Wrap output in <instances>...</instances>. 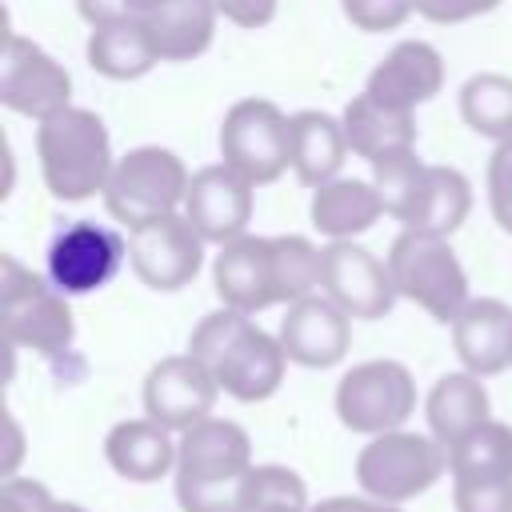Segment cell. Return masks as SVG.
I'll return each mask as SVG.
<instances>
[{
	"label": "cell",
	"mask_w": 512,
	"mask_h": 512,
	"mask_svg": "<svg viewBox=\"0 0 512 512\" xmlns=\"http://www.w3.org/2000/svg\"><path fill=\"white\" fill-rule=\"evenodd\" d=\"M188 352L216 376L220 392L240 404L268 400L284 384V368H288V352L280 336L264 332L248 312L236 308L208 312L192 328Z\"/></svg>",
	"instance_id": "6da1fadb"
},
{
	"label": "cell",
	"mask_w": 512,
	"mask_h": 512,
	"mask_svg": "<svg viewBox=\"0 0 512 512\" xmlns=\"http://www.w3.org/2000/svg\"><path fill=\"white\" fill-rule=\"evenodd\" d=\"M252 468V440L236 420L208 416L180 432L176 504L180 512H240V488Z\"/></svg>",
	"instance_id": "7a4b0ae2"
},
{
	"label": "cell",
	"mask_w": 512,
	"mask_h": 512,
	"mask_svg": "<svg viewBox=\"0 0 512 512\" xmlns=\"http://www.w3.org/2000/svg\"><path fill=\"white\" fill-rule=\"evenodd\" d=\"M36 156H40V172H44L48 192L64 204H76V200L104 192L112 164H116L104 120L92 108H76V104L40 120Z\"/></svg>",
	"instance_id": "3957f363"
},
{
	"label": "cell",
	"mask_w": 512,
	"mask_h": 512,
	"mask_svg": "<svg viewBox=\"0 0 512 512\" xmlns=\"http://www.w3.org/2000/svg\"><path fill=\"white\" fill-rule=\"evenodd\" d=\"M0 332L4 344L40 356H60L72 348L76 320L68 296L40 272L24 268L16 256H0Z\"/></svg>",
	"instance_id": "277c9868"
},
{
	"label": "cell",
	"mask_w": 512,
	"mask_h": 512,
	"mask_svg": "<svg viewBox=\"0 0 512 512\" xmlns=\"http://www.w3.org/2000/svg\"><path fill=\"white\" fill-rule=\"evenodd\" d=\"M188 180H192V172L184 168V160L172 148L144 144V148L124 152L112 164V176L100 196L116 224L136 228V224L180 212L184 196H188Z\"/></svg>",
	"instance_id": "5b68a950"
},
{
	"label": "cell",
	"mask_w": 512,
	"mask_h": 512,
	"mask_svg": "<svg viewBox=\"0 0 512 512\" xmlns=\"http://www.w3.org/2000/svg\"><path fill=\"white\" fill-rule=\"evenodd\" d=\"M388 268L396 280V292L412 304H420L432 320L452 324L468 296V272L460 264V256L452 252L448 236H432V232H412L404 228L392 248H388Z\"/></svg>",
	"instance_id": "8992f818"
},
{
	"label": "cell",
	"mask_w": 512,
	"mask_h": 512,
	"mask_svg": "<svg viewBox=\"0 0 512 512\" xmlns=\"http://www.w3.org/2000/svg\"><path fill=\"white\" fill-rule=\"evenodd\" d=\"M444 472H448V448L432 432L396 428L384 436H368V444L356 456L360 492L388 504L424 496Z\"/></svg>",
	"instance_id": "52a82bcc"
},
{
	"label": "cell",
	"mask_w": 512,
	"mask_h": 512,
	"mask_svg": "<svg viewBox=\"0 0 512 512\" xmlns=\"http://www.w3.org/2000/svg\"><path fill=\"white\" fill-rule=\"evenodd\" d=\"M220 160L256 188L280 180L292 168V116L264 96L236 100L220 120Z\"/></svg>",
	"instance_id": "ba28073f"
},
{
	"label": "cell",
	"mask_w": 512,
	"mask_h": 512,
	"mask_svg": "<svg viewBox=\"0 0 512 512\" xmlns=\"http://www.w3.org/2000/svg\"><path fill=\"white\" fill-rule=\"evenodd\" d=\"M416 412V380L400 360L352 364L336 384V416L348 432L384 436Z\"/></svg>",
	"instance_id": "9c48e42d"
},
{
	"label": "cell",
	"mask_w": 512,
	"mask_h": 512,
	"mask_svg": "<svg viewBox=\"0 0 512 512\" xmlns=\"http://www.w3.org/2000/svg\"><path fill=\"white\" fill-rule=\"evenodd\" d=\"M456 512H512V428L480 424L448 448Z\"/></svg>",
	"instance_id": "30bf717a"
},
{
	"label": "cell",
	"mask_w": 512,
	"mask_h": 512,
	"mask_svg": "<svg viewBox=\"0 0 512 512\" xmlns=\"http://www.w3.org/2000/svg\"><path fill=\"white\" fill-rule=\"evenodd\" d=\"M0 104L40 124L72 104V76L36 40L8 32L0 56Z\"/></svg>",
	"instance_id": "8fae6325"
},
{
	"label": "cell",
	"mask_w": 512,
	"mask_h": 512,
	"mask_svg": "<svg viewBox=\"0 0 512 512\" xmlns=\"http://www.w3.org/2000/svg\"><path fill=\"white\" fill-rule=\"evenodd\" d=\"M204 244L208 240L192 228V220L184 212H172L128 228V264L140 276V284L156 292H180L196 280L204 264Z\"/></svg>",
	"instance_id": "7c38bea8"
},
{
	"label": "cell",
	"mask_w": 512,
	"mask_h": 512,
	"mask_svg": "<svg viewBox=\"0 0 512 512\" xmlns=\"http://www.w3.org/2000/svg\"><path fill=\"white\" fill-rule=\"evenodd\" d=\"M128 256V240L96 220H76L48 244V280L64 296H88L104 288Z\"/></svg>",
	"instance_id": "4fadbf2b"
},
{
	"label": "cell",
	"mask_w": 512,
	"mask_h": 512,
	"mask_svg": "<svg viewBox=\"0 0 512 512\" xmlns=\"http://www.w3.org/2000/svg\"><path fill=\"white\" fill-rule=\"evenodd\" d=\"M324 296H332L352 320H384L396 304V280L388 260L356 240H328L324 248Z\"/></svg>",
	"instance_id": "5bb4252c"
},
{
	"label": "cell",
	"mask_w": 512,
	"mask_h": 512,
	"mask_svg": "<svg viewBox=\"0 0 512 512\" xmlns=\"http://www.w3.org/2000/svg\"><path fill=\"white\" fill-rule=\"evenodd\" d=\"M140 396H144V416L160 420L172 432H184L212 416L220 384L192 352H176L148 368Z\"/></svg>",
	"instance_id": "9a60e30c"
},
{
	"label": "cell",
	"mask_w": 512,
	"mask_h": 512,
	"mask_svg": "<svg viewBox=\"0 0 512 512\" xmlns=\"http://www.w3.org/2000/svg\"><path fill=\"white\" fill-rule=\"evenodd\" d=\"M252 180L240 176L232 164L216 160L192 172L188 180V196H184V216L192 220V228L208 240V244H232L236 236L248 232L252 220Z\"/></svg>",
	"instance_id": "2e32d148"
},
{
	"label": "cell",
	"mask_w": 512,
	"mask_h": 512,
	"mask_svg": "<svg viewBox=\"0 0 512 512\" xmlns=\"http://www.w3.org/2000/svg\"><path fill=\"white\" fill-rule=\"evenodd\" d=\"M280 344L292 364L300 368H332L348 356L352 344V316L332 296H304L288 304L280 320Z\"/></svg>",
	"instance_id": "e0dca14e"
},
{
	"label": "cell",
	"mask_w": 512,
	"mask_h": 512,
	"mask_svg": "<svg viewBox=\"0 0 512 512\" xmlns=\"http://www.w3.org/2000/svg\"><path fill=\"white\" fill-rule=\"evenodd\" d=\"M212 284L224 308H236L248 316L280 304L276 280H272V240L244 232L232 244H224L212 264Z\"/></svg>",
	"instance_id": "ac0fdd59"
},
{
	"label": "cell",
	"mask_w": 512,
	"mask_h": 512,
	"mask_svg": "<svg viewBox=\"0 0 512 512\" xmlns=\"http://www.w3.org/2000/svg\"><path fill=\"white\" fill-rule=\"evenodd\" d=\"M452 344L464 372L496 376L512 368V308L496 296H472L452 320Z\"/></svg>",
	"instance_id": "d6986e66"
},
{
	"label": "cell",
	"mask_w": 512,
	"mask_h": 512,
	"mask_svg": "<svg viewBox=\"0 0 512 512\" xmlns=\"http://www.w3.org/2000/svg\"><path fill=\"white\" fill-rule=\"evenodd\" d=\"M364 88L372 96H380L384 104H396V108L416 112L420 104H428L444 88V56L428 40H400L368 72V84Z\"/></svg>",
	"instance_id": "ffe728a7"
},
{
	"label": "cell",
	"mask_w": 512,
	"mask_h": 512,
	"mask_svg": "<svg viewBox=\"0 0 512 512\" xmlns=\"http://www.w3.org/2000/svg\"><path fill=\"white\" fill-rule=\"evenodd\" d=\"M176 452L180 440H172V428H164L152 416L120 420L104 436V460L112 464L116 476L132 484H156L160 476L176 472Z\"/></svg>",
	"instance_id": "44dd1931"
},
{
	"label": "cell",
	"mask_w": 512,
	"mask_h": 512,
	"mask_svg": "<svg viewBox=\"0 0 512 512\" xmlns=\"http://www.w3.org/2000/svg\"><path fill=\"white\" fill-rule=\"evenodd\" d=\"M340 124H344L348 152H356V156L368 160V164H372L376 156L416 148V112L396 108V104H384V100L372 96L368 88L344 104Z\"/></svg>",
	"instance_id": "7402d4cb"
},
{
	"label": "cell",
	"mask_w": 512,
	"mask_h": 512,
	"mask_svg": "<svg viewBox=\"0 0 512 512\" xmlns=\"http://www.w3.org/2000/svg\"><path fill=\"white\" fill-rule=\"evenodd\" d=\"M424 416H428V432L444 448L460 444L468 432H476L480 424L492 420V400H488L484 376H476V372L440 376L424 400Z\"/></svg>",
	"instance_id": "603a6c76"
},
{
	"label": "cell",
	"mask_w": 512,
	"mask_h": 512,
	"mask_svg": "<svg viewBox=\"0 0 512 512\" xmlns=\"http://www.w3.org/2000/svg\"><path fill=\"white\" fill-rule=\"evenodd\" d=\"M308 216H312V228L320 236H328V240H356L360 232H368L384 216V200H380L372 180L336 176V180L312 188Z\"/></svg>",
	"instance_id": "cb8c5ba5"
},
{
	"label": "cell",
	"mask_w": 512,
	"mask_h": 512,
	"mask_svg": "<svg viewBox=\"0 0 512 512\" xmlns=\"http://www.w3.org/2000/svg\"><path fill=\"white\" fill-rule=\"evenodd\" d=\"M140 16H144L164 64H184V60H196L200 52H208V44L216 36V20H220L212 0H160V4L144 8Z\"/></svg>",
	"instance_id": "d4e9b609"
},
{
	"label": "cell",
	"mask_w": 512,
	"mask_h": 512,
	"mask_svg": "<svg viewBox=\"0 0 512 512\" xmlns=\"http://www.w3.org/2000/svg\"><path fill=\"white\" fill-rule=\"evenodd\" d=\"M84 52H88V64L108 80H140L160 64L156 40H152L140 12L92 28Z\"/></svg>",
	"instance_id": "484cf974"
},
{
	"label": "cell",
	"mask_w": 512,
	"mask_h": 512,
	"mask_svg": "<svg viewBox=\"0 0 512 512\" xmlns=\"http://www.w3.org/2000/svg\"><path fill=\"white\" fill-rule=\"evenodd\" d=\"M344 156H348V140L336 116L316 108L292 112V172L300 184L320 188L336 180L344 168Z\"/></svg>",
	"instance_id": "4316f807"
},
{
	"label": "cell",
	"mask_w": 512,
	"mask_h": 512,
	"mask_svg": "<svg viewBox=\"0 0 512 512\" xmlns=\"http://www.w3.org/2000/svg\"><path fill=\"white\" fill-rule=\"evenodd\" d=\"M472 212V184L460 168L452 164H428L424 196L416 204V216L408 220L412 232H432V236H452Z\"/></svg>",
	"instance_id": "83f0119b"
},
{
	"label": "cell",
	"mask_w": 512,
	"mask_h": 512,
	"mask_svg": "<svg viewBox=\"0 0 512 512\" xmlns=\"http://www.w3.org/2000/svg\"><path fill=\"white\" fill-rule=\"evenodd\" d=\"M460 116L472 132L512 140V76L504 72H476L460 88Z\"/></svg>",
	"instance_id": "f1b7e54d"
},
{
	"label": "cell",
	"mask_w": 512,
	"mask_h": 512,
	"mask_svg": "<svg viewBox=\"0 0 512 512\" xmlns=\"http://www.w3.org/2000/svg\"><path fill=\"white\" fill-rule=\"evenodd\" d=\"M424 180H428V164L416 156V148L388 152V156L372 160V184L384 200V212L392 220H400L404 228L416 216V204L424 196Z\"/></svg>",
	"instance_id": "f546056e"
},
{
	"label": "cell",
	"mask_w": 512,
	"mask_h": 512,
	"mask_svg": "<svg viewBox=\"0 0 512 512\" xmlns=\"http://www.w3.org/2000/svg\"><path fill=\"white\" fill-rule=\"evenodd\" d=\"M272 240V280H276V300L296 304L312 296L324 280V248H316L304 236H268Z\"/></svg>",
	"instance_id": "4dcf8cb0"
},
{
	"label": "cell",
	"mask_w": 512,
	"mask_h": 512,
	"mask_svg": "<svg viewBox=\"0 0 512 512\" xmlns=\"http://www.w3.org/2000/svg\"><path fill=\"white\" fill-rule=\"evenodd\" d=\"M308 484L288 464H252L240 488V512H308Z\"/></svg>",
	"instance_id": "1f68e13d"
},
{
	"label": "cell",
	"mask_w": 512,
	"mask_h": 512,
	"mask_svg": "<svg viewBox=\"0 0 512 512\" xmlns=\"http://www.w3.org/2000/svg\"><path fill=\"white\" fill-rule=\"evenodd\" d=\"M340 8L360 32H392L416 12L412 0H340Z\"/></svg>",
	"instance_id": "d6a6232c"
},
{
	"label": "cell",
	"mask_w": 512,
	"mask_h": 512,
	"mask_svg": "<svg viewBox=\"0 0 512 512\" xmlns=\"http://www.w3.org/2000/svg\"><path fill=\"white\" fill-rule=\"evenodd\" d=\"M488 204L496 224L512 236V140H500L488 160Z\"/></svg>",
	"instance_id": "836d02e7"
},
{
	"label": "cell",
	"mask_w": 512,
	"mask_h": 512,
	"mask_svg": "<svg viewBox=\"0 0 512 512\" xmlns=\"http://www.w3.org/2000/svg\"><path fill=\"white\" fill-rule=\"evenodd\" d=\"M52 492L48 484L32 476H8L0 484V512H52Z\"/></svg>",
	"instance_id": "e575fe53"
},
{
	"label": "cell",
	"mask_w": 512,
	"mask_h": 512,
	"mask_svg": "<svg viewBox=\"0 0 512 512\" xmlns=\"http://www.w3.org/2000/svg\"><path fill=\"white\" fill-rule=\"evenodd\" d=\"M500 0H412L416 16L432 20V24H464L476 16H488Z\"/></svg>",
	"instance_id": "d590c367"
},
{
	"label": "cell",
	"mask_w": 512,
	"mask_h": 512,
	"mask_svg": "<svg viewBox=\"0 0 512 512\" xmlns=\"http://www.w3.org/2000/svg\"><path fill=\"white\" fill-rule=\"evenodd\" d=\"M212 8L236 28H264L276 16V0H212Z\"/></svg>",
	"instance_id": "8d00e7d4"
},
{
	"label": "cell",
	"mask_w": 512,
	"mask_h": 512,
	"mask_svg": "<svg viewBox=\"0 0 512 512\" xmlns=\"http://www.w3.org/2000/svg\"><path fill=\"white\" fill-rule=\"evenodd\" d=\"M76 12H80L92 28H100V24L136 16V0H76Z\"/></svg>",
	"instance_id": "74e56055"
},
{
	"label": "cell",
	"mask_w": 512,
	"mask_h": 512,
	"mask_svg": "<svg viewBox=\"0 0 512 512\" xmlns=\"http://www.w3.org/2000/svg\"><path fill=\"white\" fill-rule=\"evenodd\" d=\"M312 512H404V508L376 500V496H328V500L312 504Z\"/></svg>",
	"instance_id": "f35d334b"
},
{
	"label": "cell",
	"mask_w": 512,
	"mask_h": 512,
	"mask_svg": "<svg viewBox=\"0 0 512 512\" xmlns=\"http://www.w3.org/2000/svg\"><path fill=\"white\" fill-rule=\"evenodd\" d=\"M4 440H8V448H4V456H0V476L8 480V476H16L20 456H24V432H20V424H16L12 412L4 416Z\"/></svg>",
	"instance_id": "ab89813d"
},
{
	"label": "cell",
	"mask_w": 512,
	"mask_h": 512,
	"mask_svg": "<svg viewBox=\"0 0 512 512\" xmlns=\"http://www.w3.org/2000/svg\"><path fill=\"white\" fill-rule=\"evenodd\" d=\"M12 180H16V156H12V144L4 140V184H0V196H12Z\"/></svg>",
	"instance_id": "60d3db41"
},
{
	"label": "cell",
	"mask_w": 512,
	"mask_h": 512,
	"mask_svg": "<svg viewBox=\"0 0 512 512\" xmlns=\"http://www.w3.org/2000/svg\"><path fill=\"white\" fill-rule=\"evenodd\" d=\"M52 512H88V508H80V504H72V500H56Z\"/></svg>",
	"instance_id": "b9f144b4"
},
{
	"label": "cell",
	"mask_w": 512,
	"mask_h": 512,
	"mask_svg": "<svg viewBox=\"0 0 512 512\" xmlns=\"http://www.w3.org/2000/svg\"><path fill=\"white\" fill-rule=\"evenodd\" d=\"M152 4H160V0H136V12H144V8H152Z\"/></svg>",
	"instance_id": "7bdbcfd3"
},
{
	"label": "cell",
	"mask_w": 512,
	"mask_h": 512,
	"mask_svg": "<svg viewBox=\"0 0 512 512\" xmlns=\"http://www.w3.org/2000/svg\"><path fill=\"white\" fill-rule=\"evenodd\" d=\"M308 512H312V508H308Z\"/></svg>",
	"instance_id": "ee69618b"
}]
</instances>
